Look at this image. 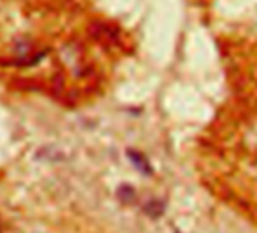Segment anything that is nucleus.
<instances>
[{"label":"nucleus","instance_id":"obj_1","mask_svg":"<svg viewBox=\"0 0 257 233\" xmlns=\"http://www.w3.org/2000/svg\"><path fill=\"white\" fill-rule=\"evenodd\" d=\"M127 155H128V159L132 161V164L143 174H152V165H150V162L147 161V158L144 155H141L140 152H135V150H128Z\"/></svg>","mask_w":257,"mask_h":233},{"label":"nucleus","instance_id":"obj_2","mask_svg":"<svg viewBox=\"0 0 257 233\" xmlns=\"http://www.w3.org/2000/svg\"><path fill=\"white\" fill-rule=\"evenodd\" d=\"M144 210L152 216V218H158L164 213L165 210V206L162 201H158V200H152L150 203H147V206L144 207Z\"/></svg>","mask_w":257,"mask_h":233},{"label":"nucleus","instance_id":"obj_3","mask_svg":"<svg viewBox=\"0 0 257 233\" xmlns=\"http://www.w3.org/2000/svg\"><path fill=\"white\" fill-rule=\"evenodd\" d=\"M119 198L122 201H131V200L135 198V191L131 186H122L119 189Z\"/></svg>","mask_w":257,"mask_h":233}]
</instances>
